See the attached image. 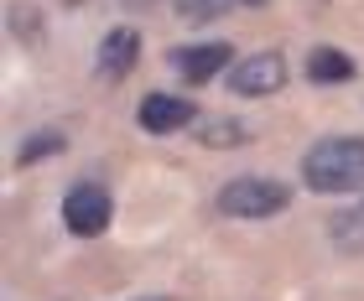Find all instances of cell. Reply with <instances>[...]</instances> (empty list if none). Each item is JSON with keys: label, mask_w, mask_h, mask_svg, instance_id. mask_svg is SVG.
Wrapping results in <instances>:
<instances>
[{"label": "cell", "mask_w": 364, "mask_h": 301, "mask_svg": "<svg viewBox=\"0 0 364 301\" xmlns=\"http://www.w3.org/2000/svg\"><path fill=\"white\" fill-rule=\"evenodd\" d=\"M302 182L312 192H359L364 187V141L328 136L302 156Z\"/></svg>", "instance_id": "1"}, {"label": "cell", "mask_w": 364, "mask_h": 301, "mask_svg": "<svg viewBox=\"0 0 364 301\" xmlns=\"http://www.w3.org/2000/svg\"><path fill=\"white\" fill-rule=\"evenodd\" d=\"M291 203V187L276 177H235L224 182L219 192V213L224 219H271V213H281Z\"/></svg>", "instance_id": "2"}, {"label": "cell", "mask_w": 364, "mask_h": 301, "mask_svg": "<svg viewBox=\"0 0 364 301\" xmlns=\"http://www.w3.org/2000/svg\"><path fill=\"white\" fill-rule=\"evenodd\" d=\"M63 224H68V234H78V239H99V234L114 224L109 192L99 187V182H73L68 197H63Z\"/></svg>", "instance_id": "3"}, {"label": "cell", "mask_w": 364, "mask_h": 301, "mask_svg": "<svg viewBox=\"0 0 364 301\" xmlns=\"http://www.w3.org/2000/svg\"><path fill=\"white\" fill-rule=\"evenodd\" d=\"M229 89L240 99H266L276 89H287V58L281 53H255V58H240L229 68Z\"/></svg>", "instance_id": "4"}, {"label": "cell", "mask_w": 364, "mask_h": 301, "mask_svg": "<svg viewBox=\"0 0 364 301\" xmlns=\"http://www.w3.org/2000/svg\"><path fill=\"white\" fill-rule=\"evenodd\" d=\"M167 62L182 83H208L213 73L235 68V47L229 42H193V47H172Z\"/></svg>", "instance_id": "5"}, {"label": "cell", "mask_w": 364, "mask_h": 301, "mask_svg": "<svg viewBox=\"0 0 364 301\" xmlns=\"http://www.w3.org/2000/svg\"><path fill=\"white\" fill-rule=\"evenodd\" d=\"M193 120H198V109L182 94H146L141 99V130L146 136H172V130L193 125Z\"/></svg>", "instance_id": "6"}, {"label": "cell", "mask_w": 364, "mask_h": 301, "mask_svg": "<svg viewBox=\"0 0 364 301\" xmlns=\"http://www.w3.org/2000/svg\"><path fill=\"white\" fill-rule=\"evenodd\" d=\"M136 58H141V31L136 26H114L105 42H99V78L105 83H120L125 73H136Z\"/></svg>", "instance_id": "7"}, {"label": "cell", "mask_w": 364, "mask_h": 301, "mask_svg": "<svg viewBox=\"0 0 364 301\" xmlns=\"http://www.w3.org/2000/svg\"><path fill=\"white\" fill-rule=\"evenodd\" d=\"M307 78L312 83H349L354 78V58L338 47H312L307 53Z\"/></svg>", "instance_id": "8"}, {"label": "cell", "mask_w": 364, "mask_h": 301, "mask_svg": "<svg viewBox=\"0 0 364 301\" xmlns=\"http://www.w3.org/2000/svg\"><path fill=\"white\" fill-rule=\"evenodd\" d=\"M198 141H203V146H213V150H235V146H245V141H250V130H245L240 120H224V114H213V120H203V125H198Z\"/></svg>", "instance_id": "9"}, {"label": "cell", "mask_w": 364, "mask_h": 301, "mask_svg": "<svg viewBox=\"0 0 364 301\" xmlns=\"http://www.w3.org/2000/svg\"><path fill=\"white\" fill-rule=\"evenodd\" d=\"M235 6V0H172V11L182 16V21H193V26H203V21H219V16Z\"/></svg>", "instance_id": "10"}, {"label": "cell", "mask_w": 364, "mask_h": 301, "mask_svg": "<svg viewBox=\"0 0 364 301\" xmlns=\"http://www.w3.org/2000/svg\"><path fill=\"white\" fill-rule=\"evenodd\" d=\"M58 150H63V136H58V130H42V136H31V146H21V156H16V161L31 166L37 156H58Z\"/></svg>", "instance_id": "11"}, {"label": "cell", "mask_w": 364, "mask_h": 301, "mask_svg": "<svg viewBox=\"0 0 364 301\" xmlns=\"http://www.w3.org/2000/svg\"><path fill=\"white\" fill-rule=\"evenodd\" d=\"M235 6H266V0H235Z\"/></svg>", "instance_id": "12"}, {"label": "cell", "mask_w": 364, "mask_h": 301, "mask_svg": "<svg viewBox=\"0 0 364 301\" xmlns=\"http://www.w3.org/2000/svg\"><path fill=\"white\" fill-rule=\"evenodd\" d=\"M141 301H167V296H141Z\"/></svg>", "instance_id": "13"}]
</instances>
